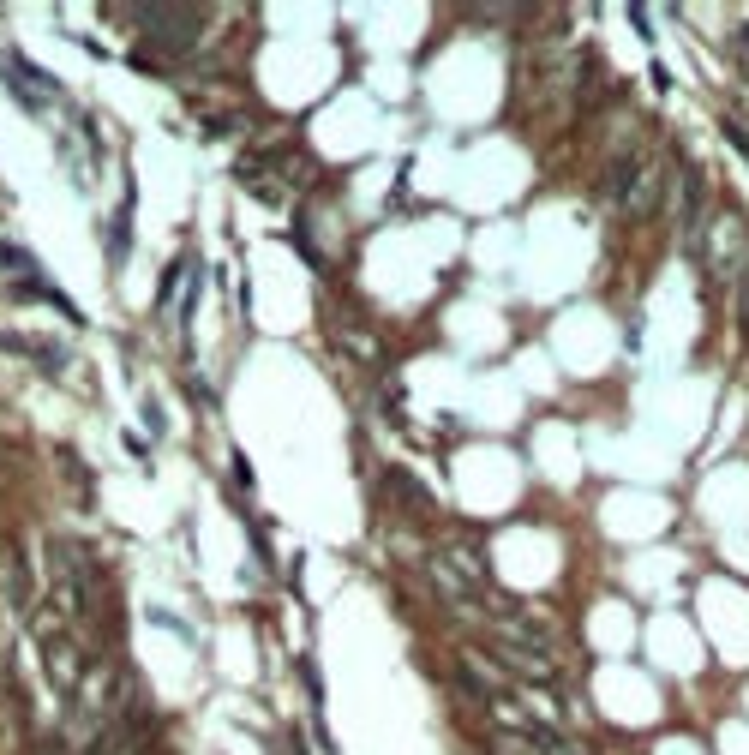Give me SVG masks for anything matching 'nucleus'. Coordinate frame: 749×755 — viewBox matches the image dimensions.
<instances>
[{"mask_svg": "<svg viewBox=\"0 0 749 755\" xmlns=\"http://www.w3.org/2000/svg\"><path fill=\"white\" fill-rule=\"evenodd\" d=\"M606 192H612L618 216H630V222L654 216V204L666 198V192H660V168H654V156H642V150H630V156L618 162V174H612Z\"/></svg>", "mask_w": 749, "mask_h": 755, "instance_id": "nucleus-1", "label": "nucleus"}]
</instances>
